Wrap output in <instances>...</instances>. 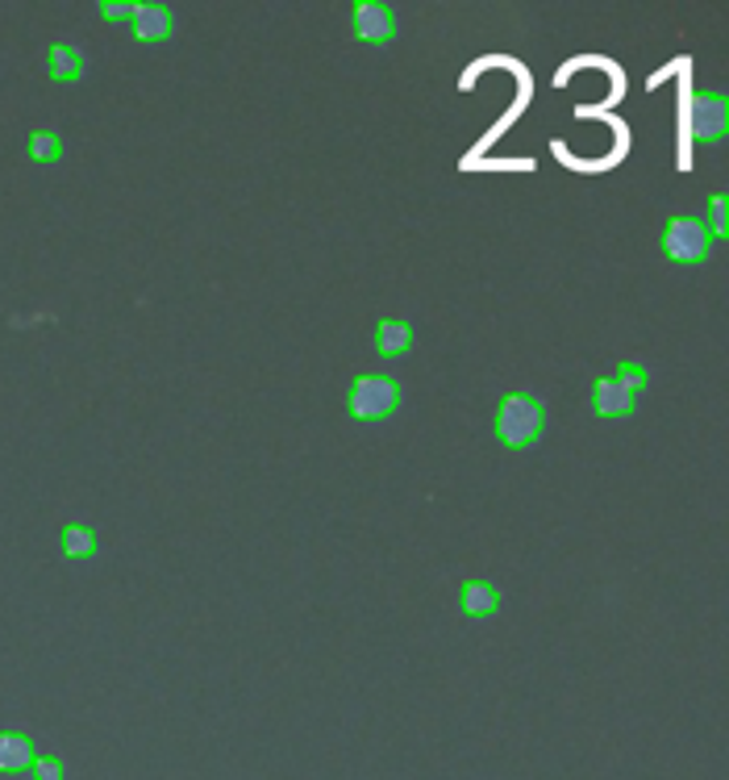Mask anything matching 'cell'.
I'll list each match as a JSON object with an SVG mask.
<instances>
[{
  "instance_id": "cell-17",
  "label": "cell",
  "mask_w": 729,
  "mask_h": 780,
  "mask_svg": "<svg viewBox=\"0 0 729 780\" xmlns=\"http://www.w3.org/2000/svg\"><path fill=\"white\" fill-rule=\"evenodd\" d=\"M101 13H105L108 21H122V18H129V13H134V4H113V0H101Z\"/></svg>"
},
{
  "instance_id": "cell-16",
  "label": "cell",
  "mask_w": 729,
  "mask_h": 780,
  "mask_svg": "<svg viewBox=\"0 0 729 780\" xmlns=\"http://www.w3.org/2000/svg\"><path fill=\"white\" fill-rule=\"evenodd\" d=\"M712 235H726V197H712Z\"/></svg>"
},
{
  "instance_id": "cell-11",
  "label": "cell",
  "mask_w": 729,
  "mask_h": 780,
  "mask_svg": "<svg viewBox=\"0 0 729 780\" xmlns=\"http://www.w3.org/2000/svg\"><path fill=\"white\" fill-rule=\"evenodd\" d=\"M34 763V747L25 735H13V730H0V772H21Z\"/></svg>"
},
{
  "instance_id": "cell-1",
  "label": "cell",
  "mask_w": 729,
  "mask_h": 780,
  "mask_svg": "<svg viewBox=\"0 0 729 780\" xmlns=\"http://www.w3.org/2000/svg\"><path fill=\"white\" fill-rule=\"evenodd\" d=\"M546 430V409L542 401L525 397V393H509V397L497 405V438L500 447L509 451H525L530 443H538Z\"/></svg>"
},
{
  "instance_id": "cell-6",
  "label": "cell",
  "mask_w": 729,
  "mask_h": 780,
  "mask_svg": "<svg viewBox=\"0 0 729 780\" xmlns=\"http://www.w3.org/2000/svg\"><path fill=\"white\" fill-rule=\"evenodd\" d=\"M171 9L167 4H134V13H129V34L138 38V42H155V38H167L171 34Z\"/></svg>"
},
{
  "instance_id": "cell-3",
  "label": "cell",
  "mask_w": 729,
  "mask_h": 780,
  "mask_svg": "<svg viewBox=\"0 0 729 780\" xmlns=\"http://www.w3.org/2000/svg\"><path fill=\"white\" fill-rule=\"evenodd\" d=\"M709 226L696 218H671L667 230H663V254L676 259V263H700L709 259Z\"/></svg>"
},
{
  "instance_id": "cell-12",
  "label": "cell",
  "mask_w": 729,
  "mask_h": 780,
  "mask_svg": "<svg viewBox=\"0 0 729 780\" xmlns=\"http://www.w3.org/2000/svg\"><path fill=\"white\" fill-rule=\"evenodd\" d=\"M63 551H67L72 560H84V555L96 551V534H92L88 527H67L63 530Z\"/></svg>"
},
{
  "instance_id": "cell-9",
  "label": "cell",
  "mask_w": 729,
  "mask_h": 780,
  "mask_svg": "<svg viewBox=\"0 0 729 780\" xmlns=\"http://www.w3.org/2000/svg\"><path fill=\"white\" fill-rule=\"evenodd\" d=\"M409 346H413V326L409 322H396V318L375 322V351H379V355L396 360V355H409Z\"/></svg>"
},
{
  "instance_id": "cell-14",
  "label": "cell",
  "mask_w": 729,
  "mask_h": 780,
  "mask_svg": "<svg viewBox=\"0 0 729 780\" xmlns=\"http://www.w3.org/2000/svg\"><path fill=\"white\" fill-rule=\"evenodd\" d=\"M617 384H625L629 393H642V388H646V367L634 363V360H625L622 372H617Z\"/></svg>"
},
{
  "instance_id": "cell-8",
  "label": "cell",
  "mask_w": 729,
  "mask_h": 780,
  "mask_svg": "<svg viewBox=\"0 0 729 780\" xmlns=\"http://www.w3.org/2000/svg\"><path fill=\"white\" fill-rule=\"evenodd\" d=\"M459 605H462V614L467 617H492L500 610V593H497V584H488V581H467L462 584V597H459Z\"/></svg>"
},
{
  "instance_id": "cell-4",
  "label": "cell",
  "mask_w": 729,
  "mask_h": 780,
  "mask_svg": "<svg viewBox=\"0 0 729 780\" xmlns=\"http://www.w3.org/2000/svg\"><path fill=\"white\" fill-rule=\"evenodd\" d=\"M634 409V393L617 384V376H601L592 384V414L596 418H629Z\"/></svg>"
},
{
  "instance_id": "cell-13",
  "label": "cell",
  "mask_w": 729,
  "mask_h": 780,
  "mask_svg": "<svg viewBox=\"0 0 729 780\" xmlns=\"http://www.w3.org/2000/svg\"><path fill=\"white\" fill-rule=\"evenodd\" d=\"M63 155V143H59V134H51V129H38L34 138H30V159H42V164H51V159H59Z\"/></svg>"
},
{
  "instance_id": "cell-7",
  "label": "cell",
  "mask_w": 729,
  "mask_h": 780,
  "mask_svg": "<svg viewBox=\"0 0 729 780\" xmlns=\"http://www.w3.org/2000/svg\"><path fill=\"white\" fill-rule=\"evenodd\" d=\"M692 134L696 138H721L726 134V96H696Z\"/></svg>"
},
{
  "instance_id": "cell-10",
  "label": "cell",
  "mask_w": 729,
  "mask_h": 780,
  "mask_svg": "<svg viewBox=\"0 0 729 780\" xmlns=\"http://www.w3.org/2000/svg\"><path fill=\"white\" fill-rule=\"evenodd\" d=\"M84 67H88V63H84V55H80L75 46H51V51H46V75L59 80V84H75V80L84 75Z\"/></svg>"
},
{
  "instance_id": "cell-15",
  "label": "cell",
  "mask_w": 729,
  "mask_h": 780,
  "mask_svg": "<svg viewBox=\"0 0 729 780\" xmlns=\"http://www.w3.org/2000/svg\"><path fill=\"white\" fill-rule=\"evenodd\" d=\"M30 768H34V780H63V763L54 760V756H38Z\"/></svg>"
},
{
  "instance_id": "cell-5",
  "label": "cell",
  "mask_w": 729,
  "mask_h": 780,
  "mask_svg": "<svg viewBox=\"0 0 729 780\" xmlns=\"http://www.w3.org/2000/svg\"><path fill=\"white\" fill-rule=\"evenodd\" d=\"M355 34L363 42H388V38H396V18H392L388 4H372V0L355 4Z\"/></svg>"
},
{
  "instance_id": "cell-2",
  "label": "cell",
  "mask_w": 729,
  "mask_h": 780,
  "mask_svg": "<svg viewBox=\"0 0 729 780\" xmlns=\"http://www.w3.org/2000/svg\"><path fill=\"white\" fill-rule=\"evenodd\" d=\"M396 401H400V384L392 381V376H384V372H367V376H358V381L351 384L346 409H351V418H358V422H379L396 409Z\"/></svg>"
}]
</instances>
